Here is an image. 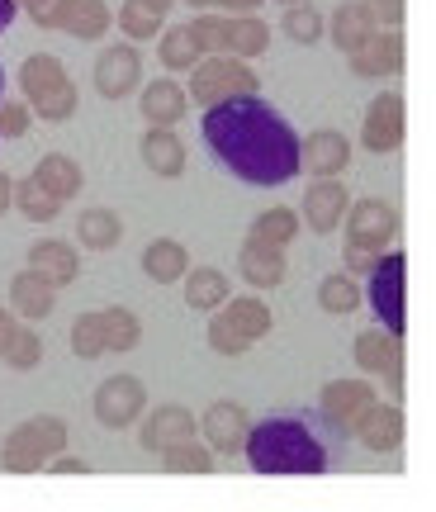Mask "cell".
Instances as JSON below:
<instances>
[{
	"instance_id": "cell-46",
	"label": "cell",
	"mask_w": 436,
	"mask_h": 512,
	"mask_svg": "<svg viewBox=\"0 0 436 512\" xmlns=\"http://www.w3.org/2000/svg\"><path fill=\"white\" fill-rule=\"evenodd\" d=\"M43 470H48V475H62V479H72V475H91V465H86L81 456H67V451H57V456L48 460Z\"/></svg>"
},
{
	"instance_id": "cell-26",
	"label": "cell",
	"mask_w": 436,
	"mask_h": 512,
	"mask_svg": "<svg viewBox=\"0 0 436 512\" xmlns=\"http://www.w3.org/2000/svg\"><path fill=\"white\" fill-rule=\"evenodd\" d=\"M370 29H375V19L365 15L361 0H342V5H337L332 15H323V38H332V48H337L342 57L356 53Z\"/></svg>"
},
{
	"instance_id": "cell-16",
	"label": "cell",
	"mask_w": 436,
	"mask_h": 512,
	"mask_svg": "<svg viewBox=\"0 0 436 512\" xmlns=\"http://www.w3.org/2000/svg\"><path fill=\"white\" fill-rule=\"evenodd\" d=\"M95 91L105 95V100H124L143 86V53H138V43H109L105 53L95 57Z\"/></svg>"
},
{
	"instance_id": "cell-10",
	"label": "cell",
	"mask_w": 436,
	"mask_h": 512,
	"mask_svg": "<svg viewBox=\"0 0 436 512\" xmlns=\"http://www.w3.org/2000/svg\"><path fill=\"white\" fill-rule=\"evenodd\" d=\"M351 437L361 441L365 451H375V456H394L403 446V432H408V418H403L399 403H384L380 394L365 403L361 413H356V422L346 427Z\"/></svg>"
},
{
	"instance_id": "cell-32",
	"label": "cell",
	"mask_w": 436,
	"mask_h": 512,
	"mask_svg": "<svg viewBox=\"0 0 436 512\" xmlns=\"http://www.w3.org/2000/svg\"><path fill=\"white\" fill-rule=\"evenodd\" d=\"M10 204H15L19 214L29 223H53L57 214H62V200H57L48 185L38 181V176H29V181H19L15 190H10Z\"/></svg>"
},
{
	"instance_id": "cell-2",
	"label": "cell",
	"mask_w": 436,
	"mask_h": 512,
	"mask_svg": "<svg viewBox=\"0 0 436 512\" xmlns=\"http://www.w3.org/2000/svg\"><path fill=\"white\" fill-rule=\"evenodd\" d=\"M242 456L252 465V475H327L337 465V427H327L318 413H271L252 422V432L242 441Z\"/></svg>"
},
{
	"instance_id": "cell-29",
	"label": "cell",
	"mask_w": 436,
	"mask_h": 512,
	"mask_svg": "<svg viewBox=\"0 0 436 512\" xmlns=\"http://www.w3.org/2000/svg\"><path fill=\"white\" fill-rule=\"evenodd\" d=\"M34 176L48 185L62 204L76 200V195L86 190V171H81V162H76V157H67V152H43V157H38V166H34Z\"/></svg>"
},
{
	"instance_id": "cell-55",
	"label": "cell",
	"mask_w": 436,
	"mask_h": 512,
	"mask_svg": "<svg viewBox=\"0 0 436 512\" xmlns=\"http://www.w3.org/2000/svg\"><path fill=\"white\" fill-rule=\"evenodd\" d=\"M0 91H5V72H0Z\"/></svg>"
},
{
	"instance_id": "cell-19",
	"label": "cell",
	"mask_w": 436,
	"mask_h": 512,
	"mask_svg": "<svg viewBox=\"0 0 436 512\" xmlns=\"http://www.w3.org/2000/svg\"><path fill=\"white\" fill-rule=\"evenodd\" d=\"M370 399H375V384L370 380H327L323 394H318V418H323L327 427L346 432Z\"/></svg>"
},
{
	"instance_id": "cell-41",
	"label": "cell",
	"mask_w": 436,
	"mask_h": 512,
	"mask_svg": "<svg viewBox=\"0 0 436 512\" xmlns=\"http://www.w3.org/2000/svg\"><path fill=\"white\" fill-rule=\"evenodd\" d=\"M10 370H19V375H29V370L43 361V337H38L29 323H19V332H15V342H10V351L0 356Z\"/></svg>"
},
{
	"instance_id": "cell-21",
	"label": "cell",
	"mask_w": 436,
	"mask_h": 512,
	"mask_svg": "<svg viewBox=\"0 0 436 512\" xmlns=\"http://www.w3.org/2000/svg\"><path fill=\"white\" fill-rule=\"evenodd\" d=\"M299 166H309L313 176H342L351 166V143L337 128H313L309 138H299Z\"/></svg>"
},
{
	"instance_id": "cell-40",
	"label": "cell",
	"mask_w": 436,
	"mask_h": 512,
	"mask_svg": "<svg viewBox=\"0 0 436 512\" xmlns=\"http://www.w3.org/2000/svg\"><path fill=\"white\" fill-rule=\"evenodd\" d=\"M228 19L223 10H195V19H190V34H195V43H200V53H228Z\"/></svg>"
},
{
	"instance_id": "cell-34",
	"label": "cell",
	"mask_w": 436,
	"mask_h": 512,
	"mask_svg": "<svg viewBox=\"0 0 436 512\" xmlns=\"http://www.w3.org/2000/svg\"><path fill=\"white\" fill-rule=\"evenodd\" d=\"M162 43H157V57H162L166 72H190L195 62H200V43H195V34H190V24H171V29H162Z\"/></svg>"
},
{
	"instance_id": "cell-20",
	"label": "cell",
	"mask_w": 436,
	"mask_h": 512,
	"mask_svg": "<svg viewBox=\"0 0 436 512\" xmlns=\"http://www.w3.org/2000/svg\"><path fill=\"white\" fill-rule=\"evenodd\" d=\"M285 271H290V266H285V247H271V242H256V238H247L237 247V275H242L256 294L285 285Z\"/></svg>"
},
{
	"instance_id": "cell-43",
	"label": "cell",
	"mask_w": 436,
	"mask_h": 512,
	"mask_svg": "<svg viewBox=\"0 0 436 512\" xmlns=\"http://www.w3.org/2000/svg\"><path fill=\"white\" fill-rule=\"evenodd\" d=\"M34 128V114L24 100H0V138H24Z\"/></svg>"
},
{
	"instance_id": "cell-51",
	"label": "cell",
	"mask_w": 436,
	"mask_h": 512,
	"mask_svg": "<svg viewBox=\"0 0 436 512\" xmlns=\"http://www.w3.org/2000/svg\"><path fill=\"white\" fill-rule=\"evenodd\" d=\"M10 190H15V181L0 171V219H5V209H10Z\"/></svg>"
},
{
	"instance_id": "cell-49",
	"label": "cell",
	"mask_w": 436,
	"mask_h": 512,
	"mask_svg": "<svg viewBox=\"0 0 436 512\" xmlns=\"http://www.w3.org/2000/svg\"><path fill=\"white\" fill-rule=\"evenodd\" d=\"M15 5H19V10H24V15H29V19L38 24V19H43V10H48L53 0H15Z\"/></svg>"
},
{
	"instance_id": "cell-54",
	"label": "cell",
	"mask_w": 436,
	"mask_h": 512,
	"mask_svg": "<svg viewBox=\"0 0 436 512\" xmlns=\"http://www.w3.org/2000/svg\"><path fill=\"white\" fill-rule=\"evenodd\" d=\"M275 5H299V0H275Z\"/></svg>"
},
{
	"instance_id": "cell-12",
	"label": "cell",
	"mask_w": 436,
	"mask_h": 512,
	"mask_svg": "<svg viewBox=\"0 0 436 512\" xmlns=\"http://www.w3.org/2000/svg\"><path fill=\"white\" fill-rule=\"evenodd\" d=\"M133 427H138V446H143L147 456H162V451L195 437L200 422H195V413L185 403H157V408H143V418L133 422Z\"/></svg>"
},
{
	"instance_id": "cell-50",
	"label": "cell",
	"mask_w": 436,
	"mask_h": 512,
	"mask_svg": "<svg viewBox=\"0 0 436 512\" xmlns=\"http://www.w3.org/2000/svg\"><path fill=\"white\" fill-rule=\"evenodd\" d=\"M15 15H19V5H15V0H0V34H5V29L15 24Z\"/></svg>"
},
{
	"instance_id": "cell-36",
	"label": "cell",
	"mask_w": 436,
	"mask_h": 512,
	"mask_svg": "<svg viewBox=\"0 0 436 512\" xmlns=\"http://www.w3.org/2000/svg\"><path fill=\"white\" fill-rule=\"evenodd\" d=\"M100 332H105V356L109 351H133L138 342H143V323H138V313L119 309V304L100 309Z\"/></svg>"
},
{
	"instance_id": "cell-35",
	"label": "cell",
	"mask_w": 436,
	"mask_h": 512,
	"mask_svg": "<svg viewBox=\"0 0 436 512\" xmlns=\"http://www.w3.org/2000/svg\"><path fill=\"white\" fill-rule=\"evenodd\" d=\"M114 24L128 34V43H147V38H157L166 29V15L157 5H147V0H124L119 15H114Z\"/></svg>"
},
{
	"instance_id": "cell-28",
	"label": "cell",
	"mask_w": 436,
	"mask_h": 512,
	"mask_svg": "<svg viewBox=\"0 0 436 512\" xmlns=\"http://www.w3.org/2000/svg\"><path fill=\"white\" fill-rule=\"evenodd\" d=\"M190 271V252L176 238H152L143 247V275L157 285H181V275Z\"/></svg>"
},
{
	"instance_id": "cell-5",
	"label": "cell",
	"mask_w": 436,
	"mask_h": 512,
	"mask_svg": "<svg viewBox=\"0 0 436 512\" xmlns=\"http://www.w3.org/2000/svg\"><path fill=\"white\" fill-rule=\"evenodd\" d=\"M57 451H67V422L57 413H34L24 418L0 446V470L5 475H38Z\"/></svg>"
},
{
	"instance_id": "cell-4",
	"label": "cell",
	"mask_w": 436,
	"mask_h": 512,
	"mask_svg": "<svg viewBox=\"0 0 436 512\" xmlns=\"http://www.w3.org/2000/svg\"><path fill=\"white\" fill-rule=\"evenodd\" d=\"M19 95L34 119L43 124H67L76 114V81L53 53H29L19 67Z\"/></svg>"
},
{
	"instance_id": "cell-25",
	"label": "cell",
	"mask_w": 436,
	"mask_h": 512,
	"mask_svg": "<svg viewBox=\"0 0 436 512\" xmlns=\"http://www.w3.org/2000/svg\"><path fill=\"white\" fill-rule=\"evenodd\" d=\"M29 271H38L48 285H72L76 275H81V256H76L72 242H62V238H43L29 247Z\"/></svg>"
},
{
	"instance_id": "cell-15",
	"label": "cell",
	"mask_w": 436,
	"mask_h": 512,
	"mask_svg": "<svg viewBox=\"0 0 436 512\" xmlns=\"http://www.w3.org/2000/svg\"><path fill=\"white\" fill-rule=\"evenodd\" d=\"M403 133H408V110H403V95L399 91H384L365 105V119H361V143L370 152H399L403 147Z\"/></svg>"
},
{
	"instance_id": "cell-8",
	"label": "cell",
	"mask_w": 436,
	"mask_h": 512,
	"mask_svg": "<svg viewBox=\"0 0 436 512\" xmlns=\"http://www.w3.org/2000/svg\"><path fill=\"white\" fill-rule=\"evenodd\" d=\"M95 422L105 432H128L147 408V384L138 375H109L95 384Z\"/></svg>"
},
{
	"instance_id": "cell-47",
	"label": "cell",
	"mask_w": 436,
	"mask_h": 512,
	"mask_svg": "<svg viewBox=\"0 0 436 512\" xmlns=\"http://www.w3.org/2000/svg\"><path fill=\"white\" fill-rule=\"evenodd\" d=\"M15 332H19V318H15V309H0V356L10 351V342H15Z\"/></svg>"
},
{
	"instance_id": "cell-13",
	"label": "cell",
	"mask_w": 436,
	"mask_h": 512,
	"mask_svg": "<svg viewBox=\"0 0 436 512\" xmlns=\"http://www.w3.org/2000/svg\"><path fill=\"white\" fill-rule=\"evenodd\" d=\"M38 24L57 29V34H67V38H81V43H95V38L109 34L114 10H109L105 0H53Z\"/></svg>"
},
{
	"instance_id": "cell-39",
	"label": "cell",
	"mask_w": 436,
	"mask_h": 512,
	"mask_svg": "<svg viewBox=\"0 0 436 512\" xmlns=\"http://www.w3.org/2000/svg\"><path fill=\"white\" fill-rule=\"evenodd\" d=\"M280 29H285V38H290V43H299V48H313V43L323 38V15L313 10V0H299V5H285Z\"/></svg>"
},
{
	"instance_id": "cell-30",
	"label": "cell",
	"mask_w": 436,
	"mask_h": 512,
	"mask_svg": "<svg viewBox=\"0 0 436 512\" xmlns=\"http://www.w3.org/2000/svg\"><path fill=\"white\" fill-rule=\"evenodd\" d=\"M185 285V304L195 313H214L228 294H233V285H228V275L218 271V266H190V271L181 275Z\"/></svg>"
},
{
	"instance_id": "cell-23",
	"label": "cell",
	"mask_w": 436,
	"mask_h": 512,
	"mask_svg": "<svg viewBox=\"0 0 436 512\" xmlns=\"http://www.w3.org/2000/svg\"><path fill=\"white\" fill-rule=\"evenodd\" d=\"M138 110H143L147 124H162V128H176L190 114V95H185V86H176L171 76H162V81H147V86H138Z\"/></svg>"
},
{
	"instance_id": "cell-7",
	"label": "cell",
	"mask_w": 436,
	"mask_h": 512,
	"mask_svg": "<svg viewBox=\"0 0 436 512\" xmlns=\"http://www.w3.org/2000/svg\"><path fill=\"white\" fill-rule=\"evenodd\" d=\"M361 299L384 323V332L403 337V328H408V256L403 252H380V261H375L370 275H365Z\"/></svg>"
},
{
	"instance_id": "cell-14",
	"label": "cell",
	"mask_w": 436,
	"mask_h": 512,
	"mask_svg": "<svg viewBox=\"0 0 436 512\" xmlns=\"http://www.w3.org/2000/svg\"><path fill=\"white\" fill-rule=\"evenodd\" d=\"M346 204H351V190L342 185V176H313L299 204V223H309V233L318 238H332L346 219Z\"/></svg>"
},
{
	"instance_id": "cell-22",
	"label": "cell",
	"mask_w": 436,
	"mask_h": 512,
	"mask_svg": "<svg viewBox=\"0 0 436 512\" xmlns=\"http://www.w3.org/2000/svg\"><path fill=\"white\" fill-rule=\"evenodd\" d=\"M138 157L152 176H162V181H176L185 176V143L176 128H162V124H147L143 143H138Z\"/></svg>"
},
{
	"instance_id": "cell-17",
	"label": "cell",
	"mask_w": 436,
	"mask_h": 512,
	"mask_svg": "<svg viewBox=\"0 0 436 512\" xmlns=\"http://www.w3.org/2000/svg\"><path fill=\"white\" fill-rule=\"evenodd\" d=\"M403 57H408V43H403V29H370L365 43L356 53H346L351 72L365 76V81H380V76H399Z\"/></svg>"
},
{
	"instance_id": "cell-53",
	"label": "cell",
	"mask_w": 436,
	"mask_h": 512,
	"mask_svg": "<svg viewBox=\"0 0 436 512\" xmlns=\"http://www.w3.org/2000/svg\"><path fill=\"white\" fill-rule=\"evenodd\" d=\"M147 5H157L162 15H171V5H176V0H147Z\"/></svg>"
},
{
	"instance_id": "cell-6",
	"label": "cell",
	"mask_w": 436,
	"mask_h": 512,
	"mask_svg": "<svg viewBox=\"0 0 436 512\" xmlns=\"http://www.w3.org/2000/svg\"><path fill=\"white\" fill-rule=\"evenodd\" d=\"M185 95H190L200 110H209V105L233 100V95H261V76L252 72V62H242V57H233V53H209L190 67Z\"/></svg>"
},
{
	"instance_id": "cell-24",
	"label": "cell",
	"mask_w": 436,
	"mask_h": 512,
	"mask_svg": "<svg viewBox=\"0 0 436 512\" xmlns=\"http://www.w3.org/2000/svg\"><path fill=\"white\" fill-rule=\"evenodd\" d=\"M10 309H15V318H24V323H43L48 313L57 309V285H48L38 271H24L10 280Z\"/></svg>"
},
{
	"instance_id": "cell-48",
	"label": "cell",
	"mask_w": 436,
	"mask_h": 512,
	"mask_svg": "<svg viewBox=\"0 0 436 512\" xmlns=\"http://www.w3.org/2000/svg\"><path fill=\"white\" fill-rule=\"evenodd\" d=\"M261 5H266V0H214V10H223V15H252Z\"/></svg>"
},
{
	"instance_id": "cell-37",
	"label": "cell",
	"mask_w": 436,
	"mask_h": 512,
	"mask_svg": "<svg viewBox=\"0 0 436 512\" xmlns=\"http://www.w3.org/2000/svg\"><path fill=\"white\" fill-rule=\"evenodd\" d=\"M299 214L294 209H261L252 219V228H247V238H256V242H271V247H290L294 238H299Z\"/></svg>"
},
{
	"instance_id": "cell-38",
	"label": "cell",
	"mask_w": 436,
	"mask_h": 512,
	"mask_svg": "<svg viewBox=\"0 0 436 512\" xmlns=\"http://www.w3.org/2000/svg\"><path fill=\"white\" fill-rule=\"evenodd\" d=\"M214 451L204 446L200 437H190L181 441V446H171V451H162V465H166V475H214Z\"/></svg>"
},
{
	"instance_id": "cell-52",
	"label": "cell",
	"mask_w": 436,
	"mask_h": 512,
	"mask_svg": "<svg viewBox=\"0 0 436 512\" xmlns=\"http://www.w3.org/2000/svg\"><path fill=\"white\" fill-rule=\"evenodd\" d=\"M190 10H214V0H185Z\"/></svg>"
},
{
	"instance_id": "cell-9",
	"label": "cell",
	"mask_w": 436,
	"mask_h": 512,
	"mask_svg": "<svg viewBox=\"0 0 436 512\" xmlns=\"http://www.w3.org/2000/svg\"><path fill=\"white\" fill-rule=\"evenodd\" d=\"M346 242L351 247H370V252H384L399 238V209L389 200H351L346 204Z\"/></svg>"
},
{
	"instance_id": "cell-3",
	"label": "cell",
	"mask_w": 436,
	"mask_h": 512,
	"mask_svg": "<svg viewBox=\"0 0 436 512\" xmlns=\"http://www.w3.org/2000/svg\"><path fill=\"white\" fill-rule=\"evenodd\" d=\"M275 332V313L266 309V299L261 294H228L223 304L214 309V318H209V351L214 356H228V361H237V356H247V351L256 347V342H266Z\"/></svg>"
},
{
	"instance_id": "cell-31",
	"label": "cell",
	"mask_w": 436,
	"mask_h": 512,
	"mask_svg": "<svg viewBox=\"0 0 436 512\" xmlns=\"http://www.w3.org/2000/svg\"><path fill=\"white\" fill-rule=\"evenodd\" d=\"M266 48H271V24L256 15V10H252V15H233V19H228V53H233V57H242V62H247V57H261Z\"/></svg>"
},
{
	"instance_id": "cell-44",
	"label": "cell",
	"mask_w": 436,
	"mask_h": 512,
	"mask_svg": "<svg viewBox=\"0 0 436 512\" xmlns=\"http://www.w3.org/2000/svg\"><path fill=\"white\" fill-rule=\"evenodd\" d=\"M361 5L375 19V29H403V19H408V0H361Z\"/></svg>"
},
{
	"instance_id": "cell-33",
	"label": "cell",
	"mask_w": 436,
	"mask_h": 512,
	"mask_svg": "<svg viewBox=\"0 0 436 512\" xmlns=\"http://www.w3.org/2000/svg\"><path fill=\"white\" fill-rule=\"evenodd\" d=\"M318 309L332 313V318H351V313L361 309V280L346 271L318 280Z\"/></svg>"
},
{
	"instance_id": "cell-27",
	"label": "cell",
	"mask_w": 436,
	"mask_h": 512,
	"mask_svg": "<svg viewBox=\"0 0 436 512\" xmlns=\"http://www.w3.org/2000/svg\"><path fill=\"white\" fill-rule=\"evenodd\" d=\"M124 238V219L109 209V204H95V209H81L76 214V242L86 252H114Z\"/></svg>"
},
{
	"instance_id": "cell-42",
	"label": "cell",
	"mask_w": 436,
	"mask_h": 512,
	"mask_svg": "<svg viewBox=\"0 0 436 512\" xmlns=\"http://www.w3.org/2000/svg\"><path fill=\"white\" fill-rule=\"evenodd\" d=\"M72 351L81 361H95V356H105V332H100V309L81 313L72 323Z\"/></svg>"
},
{
	"instance_id": "cell-1",
	"label": "cell",
	"mask_w": 436,
	"mask_h": 512,
	"mask_svg": "<svg viewBox=\"0 0 436 512\" xmlns=\"http://www.w3.org/2000/svg\"><path fill=\"white\" fill-rule=\"evenodd\" d=\"M200 133L209 157L242 185L275 190V185H290L304 171L294 124L261 95H233V100L209 105L200 119Z\"/></svg>"
},
{
	"instance_id": "cell-11",
	"label": "cell",
	"mask_w": 436,
	"mask_h": 512,
	"mask_svg": "<svg viewBox=\"0 0 436 512\" xmlns=\"http://www.w3.org/2000/svg\"><path fill=\"white\" fill-rule=\"evenodd\" d=\"M195 432H200V441L214 456H242V441L252 432V413H247V403H237V399H214L204 408Z\"/></svg>"
},
{
	"instance_id": "cell-45",
	"label": "cell",
	"mask_w": 436,
	"mask_h": 512,
	"mask_svg": "<svg viewBox=\"0 0 436 512\" xmlns=\"http://www.w3.org/2000/svg\"><path fill=\"white\" fill-rule=\"evenodd\" d=\"M342 256H346V275H356V280H365L370 266L380 261V252H370V247H351V242L342 247Z\"/></svg>"
},
{
	"instance_id": "cell-18",
	"label": "cell",
	"mask_w": 436,
	"mask_h": 512,
	"mask_svg": "<svg viewBox=\"0 0 436 512\" xmlns=\"http://www.w3.org/2000/svg\"><path fill=\"white\" fill-rule=\"evenodd\" d=\"M356 366H361L365 375L389 380V389L399 394L403 389V337H394V332H384V328L361 332V337H356Z\"/></svg>"
}]
</instances>
